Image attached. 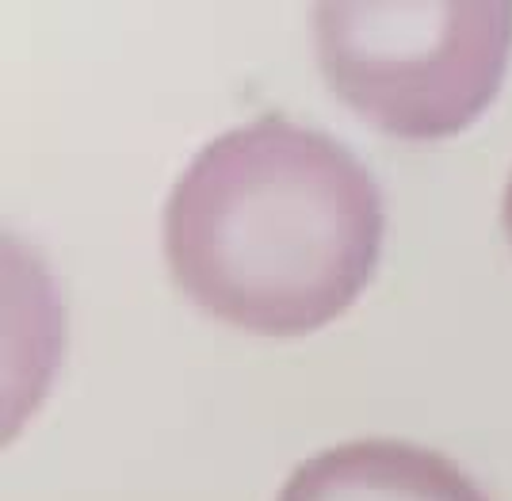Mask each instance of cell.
I'll use <instances>...</instances> for the list:
<instances>
[{
	"instance_id": "1",
	"label": "cell",
	"mask_w": 512,
	"mask_h": 501,
	"mask_svg": "<svg viewBox=\"0 0 512 501\" xmlns=\"http://www.w3.org/2000/svg\"><path fill=\"white\" fill-rule=\"evenodd\" d=\"M383 230V196L360 157L279 111L207 142L161 215L176 287L260 337L341 318L375 276Z\"/></svg>"
},
{
	"instance_id": "2",
	"label": "cell",
	"mask_w": 512,
	"mask_h": 501,
	"mask_svg": "<svg viewBox=\"0 0 512 501\" xmlns=\"http://www.w3.org/2000/svg\"><path fill=\"white\" fill-rule=\"evenodd\" d=\"M325 85L375 131L436 142L493 104L512 58L509 0L463 4H314Z\"/></svg>"
},
{
	"instance_id": "3",
	"label": "cell",
	"mask_w": 512,
	"mask_h": 501,
	"mask_svg": "<svg viewBox=\"0 0 512 501\" xmlns=\"http://www.w3.org/2000/svg\"><path fill=\"white\" fill-rule=\"evenodd\" d=\"M276 501H490L459 463L425 444L363 436L321 448L287 475Z\"/></svg>"
},
{
	"instance_id": "4",
	"label": "cell",
	"mask_w": 512,
	"mask_h": 501,
	"mask_svg": "<svg viewBox=\"0 0 512 501\" xmlns=\"http://www.w3.org/2000/svg\"><path fill=\"white\" fill-rule=\"evenodd\" d=\"M501 230H505V241L512 245V176L505 184V196H501Z\"/></svg>"
}]
</instances>
